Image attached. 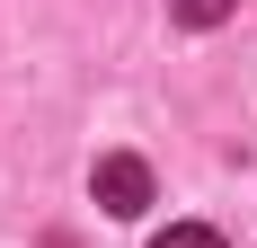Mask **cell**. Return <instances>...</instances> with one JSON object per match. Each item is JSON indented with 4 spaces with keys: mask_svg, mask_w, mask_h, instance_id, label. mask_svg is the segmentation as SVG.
Returning a JSON list of instances; mask_svg holds the SVG:
<instances>
[{
    "mask_svg": "<svg viewBox=\"0 0 257 248\" xmlns=\"http://www.w3.org/2000/svg\"><path fill=\"white\" fill-rule=\"evenodd\" d=\"M151 248H222V230H204V222H169Z\"/></svg>",
    "mask_w": 257,
    "mask_h": 248,
    "instance_id": "obj_3",
    "label": "cell"
},
{
    "mask_svg": "<svg viewBox=\"0 0 257 248\" xmlns=\"http://www.w3.org/2000/svg\"><path fill=\"white\" fill-rule=\"evenodd\" d=\"M89 195L115 213V222H133L142 204H151V169L133 160V151H115V160H98V177H89Z\"/></svg>",
    "mask_w": 257,
    "mask_h": 248,
    "instance_id": "obj_1",
    "label": "cell"
},
{
    "mask_svg": "<svg viewBox=\"0 0 257 248\" xmlns=\"http://www.w3.org/2000/svg\"><path fill=\"white\" fill-rule=\"evenodd\" d=\"M231 9H239V0H169V18H178V27H222Z\"/></svg>",
    "mask_w": 257,
    "mask_h": 248,
    "instance_id": "obj_2",
    "label": "cell"
}]
</instances>
